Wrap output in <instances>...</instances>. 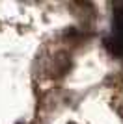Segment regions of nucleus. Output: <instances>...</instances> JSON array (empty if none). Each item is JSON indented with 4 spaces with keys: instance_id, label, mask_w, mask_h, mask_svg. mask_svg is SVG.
Wrapping results in <instances>:
<instances>
[{
    "instance_id": "f257e3e1",
    "label": "nucleus",
    "mask_w": 123,
    "mask_h": 124,
    "mask_svg": "<svg viewBox=\"0 0 123 124\" xmlns=\"http://www.w3.org/2000/svg\"><path fill=\"white\" fill-rule=\"evenodd\" d=\"M108 45L114 48L116 54L123 56V8L112 19V39L108 41Z\"/></svg>"
}]
</instances>
